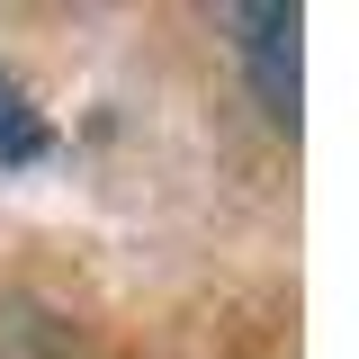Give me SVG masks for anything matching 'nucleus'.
<instances>
[{
  "label": "nucleus",
  "instance_id": "1",
  "mask_svg": "<svg viewBox=\"0 0 359 359\" xmlns=\"http://www.w3.org/2000/svg\"><path fill=\"white\" fill-rule=\"evenodd\" d=\"M243 63L278 126H297V9H243Z\"/></svg>",
  "mask_w": 359,
  "mask_h": 359
},
{
  "label": "nucleus",
  "instance_id": "2",
  "mask_svg": "<svg viewBox=\"0 0 359 359\" xmlns=\"http://www.w3.org/2000/svg\"><path fill=\"white\" fill-rule=\"evenodd\" d=\"M45 153H54V126L27 108V90L0 72V162H9V171H27V162H45Z\"/></svg>",
  "mask_w": 359,
  "mask_h": 359
}]
</instances>
